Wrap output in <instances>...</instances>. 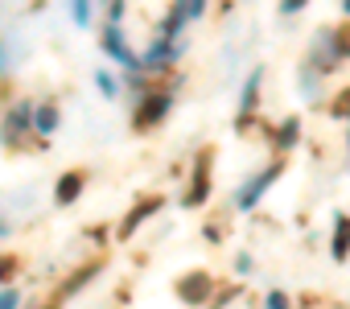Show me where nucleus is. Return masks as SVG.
<instances>
[{
  "instance_id": "nucleus-1",
  "label": "nucleus",
  "mask_w": 350,
  "mask_h": 309,
  "mask_svg": "<svg viewBox=\"0 0 350 309\" xmlns=\"http://www.w3.org/2000/svg\"><path fill=\"white\" fill-rule=\"evenodd\" d=\"M280 170H284L280 161H272L268 170H260V174H256V178H252V182L239 190V198H235V202H239V211H256V202H260V198H264V190H268V186L280 178Z\"/></svg>"
},
{
  "instance_id": "nucleus-2",
  "label": "nucleus",
  "mask_w": 350,
  "mask_h": 309,
  "mask_svg": "<svg viewBox=\"0 0 350 309\" xmlns=\"http://www.w3.org/2000/svg\"><path fill=\"white\" fill-rule=\"evenodd\" d=\"M169 103H173L169 91H152V95H144L140 107H136V116H132V124H136V128H152V124H161L165 111H169Z\"/></svg>"
},
{
  "instance_id": "nucleus-3",
  "label": "nucleus",
  "mask_w": 350,
  "mask_h": 309,
  "mask_svg": "<svg viewBox=\"0 0 350 309\" xmlns=\"http://www.w3.org/2000/svg\"><path fill=\"white\" fill-rule=\"evenodd\" d=\"M211 157H215L211 148L198 152V161H194V186L186 190V206H202L206 202V194H211Z\"/></svg>"
},
{
  "instance_id": "nucleus-4",
  "label": "nucleus",
  "mask_w": 350,
  "mask_h": 309,
  "mask_svg": "<svg viewBox=\"0 0 350 309\" xmlns=\"http://www.w3.org/2000/svg\"><path fill=\"white\" fill-rule=\"evenodd\" d=\"M25 128H33V107H29V103H17V107L5 116V128H0V140H5V144H17V136H21Z\"/></svg>"
},
{
  "instance_id": "nucleus-5",
  "label": "nucleus",
  "mask_w": 350,
  "mask_h": 309,
  "mask_svg": "<svg viewBox=\"0 0 350 309\" xmlns=\"http://www.w3.org/2000/svg\"><path fill=\"white\" fill-rule=\"evenodd\" d=\"M103 50H107V54H111L116 62H124V66H132V70L140 66V58H136V54L128 50V42H124V33H120V25H107V29H103Z\"/></svg>"
},
{
  "instance_id": "nucleus-6",
  "label": "nucleus",
  "mask_w": 350,
  "mask_h": 309,
  "mask_svg": "<svg viewBox=\"0 0 350 309\" xmlns=\"http://www.w3.org/2000/svg\"><path fill=\"white\" fill-rule=\"evenodd\" d=\"M178 297L190 301V305H202V301L211 297V276H206V272H190V276H182V280H178Z\"/></svg>"
},
{
  "instance_id": "nucleus-7",
  "label": "nucleus",
  "mask_w": 350,
  "mask_h": 309,
  "mask_svg": "<svg viewBox=\"0 0 350 309\" xmlns=\"http://www.w3.org/2000/svg\"><path fill=\"white\" fill-rule=\"evenodd\" d=\"M83 186H87V174H83V170L62 174V178H58V186H54V202H58V206H70V202L83 194Z\"/></svg>"
},
{
  "instance_id": "nucleus-8",
  "label": "nucleus",
  "mask_w": 350,
  "mask_h": 309,
  "mask_svg": "<svg viewBox=\"0 0 350 309\" xmlns=\"http://www.w3.org/2000/svg\"><path fill=\"white\" fill-rule=\"evenodd\" d=\"M260 79H264V70L256 66L252 75H247V83H243V95H239V128L252 120V111H256V99H260Z\"/></svg>"
},
{
  "instance_id": "nucleus-9",
  "label": "nucleus",
  "mask_w": 350,
  "mask_h": 309,
  "mask_svg": "<svg viewBox=\"0 0 350 309\" xmlns=\"http://www.w3.org/2000/svg\"><path fill=\"white\" fill-rule=\"evenodd\" d=\"M161 206H165V198H144V202H136V211H132V215L120 223V239H128V235H132V231H136L144 219H152Z\"/></svg>"
},
{
  "instance_id": "nucleus-10",
  "label": "nucleus",
  "mask_w": 350,
  "mask_h": 309,
  "mask_svg": "<svg viewBox=\"0 0 350 309\" xmlns=\"http://www.w3.org/2000/svg\"><path fill=\"white\" fill-rule=\"evenodd\" d=\"M334 260H346L350 256V215H338L334 219Z\"/></svg>"
},
{
  "instance_id": "nucleus-11",
  "label": "nucleus",
  "mask_w": 350,
  "mask_h": 309,
  "mask_svg": "<svg viewBox=\"0 0 350 309\" xmlns=\"http://www.w3.org/2000/svg\"><path fill=\"white\" fill-rule=\"evenodd\" d=\"M33 128H38L42 136H50V132L58 128V107H54V103H46V107H33Z\"/></svg>"
},
{
  "instance_id": "nucleus-12",
  "label": "nucleus",
  "mask_w": 350,
  "mask_h": 309,
  "mask_svg": "<svg viewBox=\"0 0 350 309\" xmlns=\"http://www.w3.org/2000/svg\"><path fill=\"white\" fill-rule=\"evenodd\" d=\"M297 136H301V120H297V116H288V120L280 124V132H276V148H293V144H297Z\"/></svg>"
},
{
  "instance_id": "nucleus-13",
  "label": "nucleus",
  "mask_w": 350,
  "mask_h": 309,
  "mask_svg": "<svg viewBox=\"0 0 350 309\" xmlns=\"http://www.w3.org/2000/svg\"><path fill=\"white\" fill-rule=\"evenodd\" d=\"M95 272H99V264H91V268H79V272H75V276H70V280L62 284V297H70V293H79V288H83L87 280H95Z\"/></svg>"
},
{
  "instance_id": "nucleus-14",
  "label": "nucleus",
  "mask_w": 350,
  "mask_h": 309,
  "mask_svg": "<svg viewBox=\"0 0 350 309\" xmlns=\"http://www.w3.org/2000/svg\"><path fill=\"white\" fill-rule=\"evenodd\" d=\"M329 116H338V120H350V87H342V91H338V99L329 103Z\"/></svg>"
},
{
  "instance_id": "nucleus-15",
  "label": "nucleus",
  "mask_w": 350,
  "mask_h": 309,
  "mask_svg": "<svg viewBox=\"0 0 350 309\" xmlns=\"http://www.w3.org/2000/svg\"><path fill=\"white\" fill-rule=\"evenodd\" d=\"M75 9V25H91V0H70Z\"/></svg>"
},
{
  "instance_id": "nucleus-16",
  "label": "nucleus",
  "mask_w": 350,
  "mask_h": 309,
  "mask_svg": "<svg viewBox=\"0 0 350 309\" xmlns=\"http://www.w3.org/2000/svg\"><path fill=\"white\" fill-rule=\"evenodd\" d=\"M21 264H17V256H0V284L5 280H13V272H17Z\"/></svg>"
},
{
  "instance_id": "nucleus-17",
  "label": "nucleus",
  "mask_w": 350,
  "mask_h": 309,
  "mask_svg": "<svg viewBox=\"0 0 350 309\" xmlns=\"http://www.w3.org/2000/svg\"><path fill=\"white\" fill-rule=\"evenodd\" d=\"M95 87H99V91H103L107 99H116V79H111L107 70H99V75H95Z\"/></svg>"
},
{
  "instance_id": "nucleus-18",
  "label": "nucleus",
  "mask_w": 350,
  "mask_h": 309,
  "mask_svg": "<svg viewBox=\"0 0 350 309\" xmlns=\"http://www.w3.org/2000/svg\"><path fill=\"white\" fill-rule=\"evenodd\" d=\"M264 309H293V305H288V297H284L280 288H272V293H268V301H264Z\"/></svg>"
},
{
  "instance_id": "nucleus-19",
  "label": "nucleus",
  "mask_w": 350,
  "mask_h": 309,
  "mask_svg": "<svg viewBox=\"0 0 350 309\" xmlns=\"http://www.w3.org/2000/svg\"><path fill=\"white\" fill-rule=\"evenodd\" d=\"M128 13V0H111V13H107V25H120Z\"/></svg>"
},
{
  "instance_id": "nucleus-20",
  "label": "nucleus",
  "mask_w": 350,
  "mask_h": 309,
  "mask_svg": "<svg viewBox=\"0 0 350 309\" xmlns=\"http://www.w3.org/2000/svg\"><path fill=\"white\" fill-rule=\"evenodd\" d=\"M334 38H338V54L350 58V25H346V29H334Z\"/></svg>"
},
{
  "instance_id": "nucleus-21",
  "label": "nucleus",
  "mask_w": 350,
  "mask_h": 309,
  "mask_svg": "<svg viewBox=\"0 0 350 309\" xmlns=\"http://www.w3.org/2000/svg\"><path fill=\"white\" fill-rule=\"evenodd\" d=\"M21 305V293L17 288H5V293H0V309H17Z\"/></svg>"
},
{
  "instance_id": "nucleus-22",
  "label": "nucleus",
  "mask_w": 350,
  "mask_h": 309,
  "mask_svg": "<svg viewBox=\"0 0 350 309\" xmlns=\"http://www.w3.org/2000/svg\"><path fill=\"white\" fill-rule=\"evenodd\" d=\"M305 5H309V0H280V13L288 17V13H301Z\"/></svg>"
},
{
  "instance_id": "nucleus-23",
  "label": "nucleus",
  "mask_w": 350,
  "mask_h": 309,
  "mask_svg": "<svg viewBox=\"0 0 350 309\" xmlns=\"http://www.w3.org/2000/svg\"><path fill=\"white\" fill-rule=\"evenodd\" d=\"M202 9H206V0H190V21L202 17Z\"/></svg>"
},
{
  "instance_id": "nucleus-24",
  "label": "nucleus",
  "mask_w": 350,
  "mask_h": 309,
  "mask_svg": "<svg viewBox=\"0 0 350 309\" xmlns=\"http://www.w3.org/2000/svg\"><path fill=\"white\" fill-rule=\"evenodd\" d=\"M235 268H239V272H252V256H247V252H243V256H239V260H235Z\"/></svg>"
},
{
  "instance_id": "nucleus-25",
  "label": "nucleus",
  "mask_w": 350,
  "mask_h": 309,
  "mask_svg": "<svg viewBox=\"0 0 350 309\" xmlns=\"http://www.w3.org/2000/svg\"><path fill=\"white\" fill-rule=\"evenodd\" d=\"M342 13H350V0H342Z\"/></svg>"
},
{
  "instance_id": "nucleus-26",
  "label": "nucleus",
  "mask_w": 350,
  "mask_h": 309,
  "mask_svg": "<svg viewBox=\"0 0 350 309\" xmlns=\"http://www.w3.org/2000/svg\"><path fill=\"white\" fill-rule=\"evenodd\" d=\"M42 309H58V301H50V305H42Z\"/></svg>"
},
{
  "instance_id": "nucleus-27",
  "label": "nucleus",
  "mask_w": 350,
  "mask_h": 309,
  "mask_svg": "<svg viewBox=\"0 0 350 309\" xmlns=\"http://www.w3.org/2000/svg\"><path fill=\"white\" fill-rule=\"evenodd\" d=\"M346 144H350V136H346Z\"/></svg>"
}]
</instances>
